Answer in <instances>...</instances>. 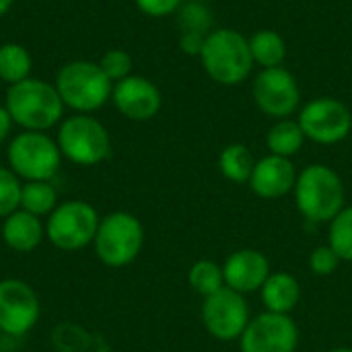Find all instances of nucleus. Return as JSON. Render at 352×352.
I'll use <instances>...</instances> for the list:
<instances>
[{
  "instance_id": "nucleus-30",
  "label": "nucleus",
  "mask_w": 352,
  "mask_h": 352,
  "mask_svg": "<svg viewBox=\"0 0 352 352\" xmlns=\"http://www.w3.org/2000/svg\"><path fill=\"white\" fill-rule=\"evenodd\" d=\"M182 2L184 0H136V6L144 14L161 19V16H167V14H173L175 10H179Z\"/></svg>"
},
{
  "instance_id": "nucleus-15",
  "label": "nucleus",
  "mask_w": 352,
  "mask_h": 352,
  "mask_svg": "<svg viewBox=\"0 0 352 352\" xmlns=\"http://www.w3.org/2000/svg\"><path fill=\"white\" fill-rule=\"evenodd\" d=\"M270 274V262L258 250H239L223 264L225 287L241 295L260 291Z\"/></svg>"
},
{
  "instance_id": "nucleus-3",
  "label": "nucleus",
  "mask_w": 352,
  "mask_h": 352,
  "mask_svg": "<svg viewBox=\"0 0 352 352\" xmlns=\"http://www.w3.org/2000/svg\"><path fill=\"white\" fill-rule=\"evenodd\" d=\"M295 202L299 212L311 223H330L344 208V186L340 175L328 165L305 167L295 182Z\"/></svg>"
},
{
  "instance_id": "nucleus-24",
  "label": "nucleus",
  "mask_w": 352,
  "mask_h": 352,
  "mask_svg": "<svg viewBox=\"0 0 352 352\" xmlns=\"http://www.w3.org/2000/svg\"><path fill=\"white\" fill-rule=\"evenodd\" d=\"M188 280H190V287L206 299L225 287L223 266H219L212 260H200L190 268Z\"/></svg>"
},
{
  "instance_id": "nucleus-32",
  "label": "nucleus",
  "mask_w": 352,
  "mask_h": 352,
  "mask_svg": "<svg viewBox=\"0 0 352 352\" xmlns=\"http://www.w3.org/2000/svg\"><path fill=\"white\" fill-rule=\"evenodd\" d=\"M12 124H14V122H12V118H10V113H8V109L0 105V142L6 140V136L10 134Z\"/></svg>"
},
{
  "instance_id": "nucleus-25",
  "label": "nucleus",
  "mask_w": 352,
  "mask_h": 352,
  "mask_svg": "<svg viewBox=\"0 0 352 352\" xmlns=\"http://www.w3.org/2000/svg\"><path fill=\"white\" fill-rule=\"evenodd\" d=\"M328 245L334 250V254L344 260L352 262V206L342 208L332 221L328 231Z\"/></svg>"
},
{
  "instance_id": "nucleus-34",
  "label": "nucleus",
  "mask_w": 352,
  "mask_h": 352,
  "mask_svg": "<svg viewBox=\"0 0 352 352\" xmlns=\"http://www.w3.org/2000/svg\"><path fill=\"white\" fill-rule=\"evenodd\" d=\"M328 352H352V349H332V351Z\"/></svg>"
},
{
  "instance_id": "nucleus-14",
  "label": "nucleus",
  "mask_w": 352,
  "mask_h": 352,
  "mask_svg": "<svg viewBox=\"0 0 352 352\" xmlns=\"http://www.w3.org/2000/svg\"><path fill=\"white\" fill-rule=\"evenodd\" d=\"M111 99L118 111L134 122H146L155 118L161 109V91L155 82L144 76L130 74L124 80L116 82L111 91Z\"/></svg>"
},
{
  "instance_id": "nucleus-26",
  "label": "nucleus",
  "mask_w": 352,
  "mask_h": 352,
  "mask_svg": "<svg viewBox=\"0 0 352 352\" xmlns=\"http://www.w3.org/2000/svg\"><path fill=\"white\" fill-rule=\"evenodd\" d=\"M212 10L206 2H186L177 10V25L182 33H202L208 35L212 31Z\"/></svg>"
},
{
  "instance_id": "nucleus-20",
  "label": "nucleus",
  "mask_w": 352,
  "mask_h": 352,
  "mask_svg": "<svg viewBox=\"0 0 352 352\" xmlns=\"http://www.w3.org/2000/svg\"><path fill=\"white\" fill-rule=\"evenodd\" d=\"M219 167H221V173L229 182L248 184L254 173L256 159L245 144H229L223 148V153L219 157Z\"/></svg>"
},
{
  "instance_id": "nucleus-19",
  "label": "nucleus",
  "mask_w": 352,
  "mask_h": 352,
  "mask_svg": "<svg viewBox=\"0 0 352 352\" xmlns=\"http://www.w3.org/2000/svg\"><path fill=\"white\" fill-rule=\"evenodd\" d=\"M250 52L262 68H278L287 58V43L280 33L262 29L250 37Z\"/></svg>"
},
{
  "instance_id": "nucleus-4",
  "label": "nucleus",
  "mask_w": 352,
  "mask_h": 352,
  "mask_svg": "<svg viewBox=\"0 0 352 352\" xmlns=\"http://www.w3.org/2000/svg\"><path fill=\"white\" fill-rule=\"evenodd\" d=\"M54 87L64 105L80 113L103 107L113 91V82L105 76L101 66L89 60H74L64 64L56 76Z\"/></svg>"
},
{
  "instance_id": "nucleus-33",
  "label": "nucleus",
  "mask_w": 352,
  "mask_h": 352,
  "mask_svg": "<svg viewBox=\"0 0 352 352\" xmlns=\"http://www.w3.org/2000/svg\"><path fill=\"white\" fill-rule=\"evenodd\" d=\"M12 6V0H0V16H4Z\"/></svg>"
},
{
  "instance_id": "nucleus-13",
  "label": "nucleus",
  "mask_w": 352,
  "mask_h": 352,
  "mask_svg": "<svg viewBox=\"0 0 352 352\" xmlns=\"http://www.w3.org/2000/svg\"><path fill=\"white\" fill-rule=\"evenodd\" d=\"M254 99L266 116L287 120L297 111L301 103V91L297 78L283 66L264 68L254 80Z\"/></svg>"
},
{
  "instance_id": "nucleus-22",
  "label": "nucleus",
  "mask_w": 352,
  "mask_h": 352,
  "mask_svg": "<svg viewBox=\"0 0 352 352\" xmlns=\"http://www.w3.org/2000/svg\"><path fill=\"white\" fill-rule=\"evenodd\" d=\"M58 192L50 182H25L21 190V208L35 217H50L58 206Z\"/></svg>"
},
{
  "instance_id": "nucleus-12",
  "label": "nucleus",
  "mask_w": 352,
  "mask_h": 352,
  "mask_svg": "<svg viewBox=\"0 0 352 352\" xmlns=\"http://www.w3.org/2000/svg\"><path fill=\"white\" fill-rule=\"evenodd\" d=\"M299 344L297 324L283 314H260L250 320L239 338L241 352H295Z\"/></svg>"
},
{
  "instance_id": "nucleus-10",
  "label": "nucleus",
  "mask_w": 352,
  "mask_h": 352,
  "mask_svg": "<svg viewBox=\"0 0 352 352\" xmlns=\"http://www.w3.org/2000/svg\"><path fill=\"white\" fill-rule=\"evenodd\" d=\"M299 126L305 138L318 144L342 142L352 130L351 109L332 97H320L309 101L299 113Z\"/></svg>"
},
{
  "instance_id": "nucleus-7",
  "label": "nucleus",
  "mask_w": 352,
  "mask_h": 352,
  "mask_svg": "<svg viewBox=\"0 0 352 352\" xmlns=\"http://www.w3.org/2000/svg\"><path fill=\"white\" fill-rule=\"evenodd\" d=\"M56 142L64 159L82 167H93L111 153V140L105 126L85 113L66 118L58 128Z\"/></svg>"
},
{
  "instance_id": "nucleus-27",
  "label": "nucleus",
  "mask_w": 352,
  "mask_h": 352,
  "mask_svg": "<svg viewBox=\"0 0 352 352\" xmlns=\"http://www.w3.org/2000/svg\"><path fill=\"white\" fill-rule=\"evenodd\" d=\"M21 179L6 167H0V219L21 208Z\"/></svg>"
},
{
  "instance_id": "nucleus-23",
  "label": "nucleus",
  "mask_w": 352,
  "mask_h": 352,
  "mask_svg": "<svg viewBox=\"0 0 352 352\" xmlns=\"http://www.w3.org/2000/svg\"><path fill=\"white\" fill-rule=\"evenodd\" d=\"M31 54L19 43H2L0 45V80L8 85H16L29 78L31 72Z\"/></svg>"
},
{
  "instance_id": "nucleus-28",
  "label": "nucleus",
  "mask_w": 352,
  "mask_h": 352,
  "mask_svg": "<svg viewBox=\"0 0 352 352\" xmlns=\"http://www.w3.org/2000/svg\"><path fill=\"white\" fill-rule=\"evenodd\" d=\"M99 66L111 82H120L132 72V56L124 50H109L103 54Z\"/></svg>"
},
{
  "instance_id": "nucleus-6",
  "label": "nucleus",
  "mask_w": 352,
  "mask_h": 352,
  "mask_svg": "<svg viewBox=\"0 0 352 352\" xmlns=\"http://www.w3.org/2000/svg\"><path fill=\"white\" fill-rule=\"evenodd\" d=\"M8 169L25 182H50L62 163V153L56 140L45 132L25 130L16 134L6 148Z\"/></svg>"
},
{
  "instance_id": "nucleus-31",
  "label": "nucleus",
  "mask_w": 352,
  "mask_h": 352,
  "mask_svg": "<svg viewBox=\"0 0 352 352\" xmlns=\"http://www.w3.org/2000/svg\"><path fill=\"white\" fill-rule=\"evenodd\" d=\"M204 41H206V35H202V33H182L179 47L188 56H200L204 50Z\"/></svg>"
},
{
  "instance_id": "nucleus-5",
  "label": "nucleus",
  "mask_w": 352,
  "mask_h": 352,
  "mask_svg": "<svg viewBox=\"0 0 352 352\" xmlns=\"http://www.w3.org/2000/svg\"><path fill=\"white\" fill-rule=\"evenodd\" d=\"M144 245V227L138 217L118 210L101 219L93 248L97 258L109 268L132 264Z\"/></svg>"
},
{
  "instance_id": "nucleus-2",
  "label": "nucleus",
  "mask_w": 352,
  "mask_h": 352,
  "mask_svg": "<svg viewBox=\"0 0 352 352\" xmlns=\"http://www.w3.org/2000/svg\"><path fill=\"white\" fill-rule=\"evenodd\" d=\"M206 74L225 87L241 85L254 68L250 39L235 29H214L206 35L200 54Z\"/></svg>"
},
{
  "instance_id": "nucleus-21",
  "label": "nucleus",
  "mask_w": 352,
  "mask_h": 352,
  "mask_svg": "<svg viewBox=\"0 0 352 352\" xmlns=\"http://www.w3.org/2000/svg\"><path fill=\"white\" fill-rule=\"evenodd\" d=\"M303 142H305V134H303L299 122H293L289 118L276 122L266 136V144H268L270 153L276 157H287V159L297 155L301 151Z\"/></svg>"
},
{
  "instance_id": "nucleus-11",
  "label": "nucleus",
  "mask_w": 352,
  "mask_h": 352,
  "mask_svg": "<svg viewBox=\"0 0 352 352\" xmlns=\"http://www.w3.org/2000/svg\"><path fill=\"white\" fill-rule=\"evenodd\" d=\"M202 322L208 334L221 342H231L241 338L250 324V307L241 293L223 287L214 295L204 299Z\"/></svg>"
},
{
  "instance_id": "nucleus-9",
  "label": "nucleus",
  "mask_w": 352,
  "mask_h": 352,
  "mask_svg": "<svg viewBox=\"0 0 352 352\" xmlns=\"http://www.w3.org/2000/svg\"><path fill=\"white\" fill-rule=\"evenodd\" d=\"M41 316L39 297L31 285L19 278L0 280V332L21 338L29 334Z\"/></svg>"
},
{
  "instance_id": "nucleus-17",
  "label": "nucleus",
  "mask_w": 352,
  "mask_h": 352,
  "mask_svg": "<svg viewBox=\"0 0 352 352\" xmlns=\"http://www.w3.org/2000/svg\"><path fill=\"white\" fill-rule=\"evenodd\" d=\"M45 237V225L39 217L19 208L2 221V241L14 254H31Z\"/></svg>"
},
{
  "instance_id": "nucleus-35",
  "label": "nucleus",
  "mask_w": 352,
  "mask_h": 352,
  "mask_svg": "<svg viewBox=\"0 0 352 352\" xmlns=\"http://www.w3.org/2000/svg\"><path fill=\"white\" fill-rule=\"evenodd\" d=\"M190 2H206V0H190Z\"/></svg>"
},
{
  "instance_id": "nucleus-16",
  "label": "nucleus",
  "mask_w": 352,
  "mask_h": 352,
  "mask_svg": "<svg viewBox=\"0 0 352 352\" xmlns=\"http://www.w3.org/2000/svg\"><path fill=\"white\" fill-rule=\"evenodd\" d=\"M295 182H297L295 165L287 157L268 155L256 161L254 173L248 184L256 196L266 200H276L287 196L291 190H295Z\"/></svg>"
},
{
  "instance_id": "nucleus-8",
  "label": "nucleus",
  "mask_w": 352,
  "mask_h": 352,
  "mask_svg": "<svg viewBox=\"0 0 352 352\" xmlns=\"http://www.w3.org/2000/svg\"><path fill=\"white\" fill-rule=\"evenodd\" d=\"M99 223L101 219L93 204L85 200H66L47 217L45 237L62 252H78L93 243Z\"/></svg>"
},
{
  "instance_id": "nucleus-1",
  "label": "nucleus",
  "mask_w": 352,
  "mask_h": 352,
  "mask_svg": "<svg viewBox=\"0 0 352 352\" xmlns=\"http://www.w3.org/2000/svg\"><path fill=\"white\" fill-rule=\"evenodd\" d=\"M4 107L16 126L31 132L54 128L64 113V101L56 87L39 78H25L16 85H10Z\"/></svg>"
},
{
  "instance_id": "nucleus-29",
  "label": "nucleus",
  "mask_w": 352,
  "mask_h": 352,
  "mask_svg": "<svg viewBox=\"0 0 352 352\" xmlns=\"http://www.w3.org/2000/svg\"><path fill=\"white\" fill-rule=\"evenodd\" d=\"M340 264V258L334 254V250L330 245H320L311 252V258H309V266L314 270V274L318 276H330L336 272Z\"/></svg>"
},
{
  "instance_id": "nucleus-18",
  "label": "nucleus",
  "mask_w": 352,
  "mask_h": 352,
  "mask_svg": "<svg viewBox=\"0 0 352 352\" xmlns=\"http://www.w3.org/2000/svg\"><path fill=\"white\" fill-rule=\"evenodd\" d=\"M260 291H262V301L266 305V311H272V314L289 316L301 299L299 280L287 272H272Z\"/></svg>"
}]
</instances>
